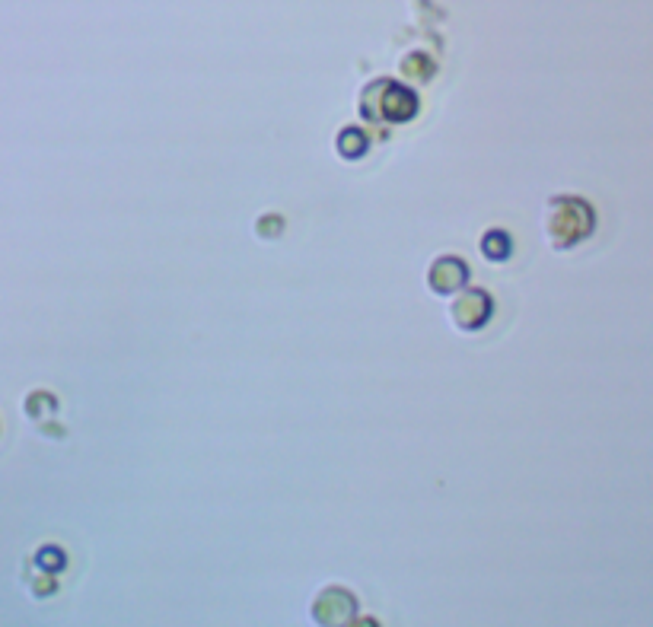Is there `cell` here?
Instances as JSON below:
<instances>
[{
  "mask_svg": "<svg viewBox=\"0 0 653 627\" xmlns=\"http://www.w3.org/2000/svg\"><path fill=\"white\" fill-rule=\"evenodd\" d=\"M596 226V214L587 198L555 195L545 204V236L555 249H574Z\"/></svg>",
  "mask_w": 653,
  "mask_h": 627,
  "instance_id": "obj_1",
  "label": "cell"
},
{
  "mask_svg": "<svg viewBox=\"0 0 653 627\" xmlns=\"http://www.w3.org/2000/svg\"><path fill=\"white\" fill-rule=\"evenodd\" d=\"M357 615V599L345 586H325L313 599V621L322 627H345Z\"/></svg>",
  "mask_w": 653,
  "mask_h": 627,
  "instance_id": "obj_2",
  "label": "cell"
},
{
  "mask_svg": "<svg viewBox=\"0 0 653 627\" xmlns=\"http://www.w3.org/2000/svg\"><path fill=\"white\" fill-rule=\"evenodd\" d=\"M491 312H494V303L485 290H466V293L456 296L450 316L462 332H478V328L491 319Z\"/></svg>",
  "mask_w": 653,
  "mask_h": 627,
  "instance_id": "obj_3",
  "label": "cell"
},
{
  "mask_svg": "<svg viewBox=\"0 0 653 627\" xmlns=\"http://www.w3.org/2000/svg\"><path fill=\"white\" fill-rule=\"evenodd\" d=\"M466 281H469V268H466V261L456 258V255L437 258L431 271H427V284H431L434 293H443V296L456 293Z\"/></svg>",
  "mask_w": 653,
  "mask_h": 627,
  "instance_id": "obj_4",
  "label": "cell"
},
{
  "mask_svg": "<svg viewBox=\"0 0 653 627\" xmlns=\"http://www.w3.org/2000/svg\"><path fill=\"white\" fill-rule=\"evenodd\" d=\"M383 90H386V96H380V109L370 112V115L383 118V121H408L418 112L415 93H408V90H402V86H392V83H383Z\"/></svg>",
  "mask_w": 653,
  "mask_h": 627,
  "instance_id": "obj_5",
  "label": "cell"
},
{
  "mask_svg": "<svg viewBox=\"0 0 653 627\" xmlns=\"http://www.w3.org/2000/svg\"><path fill=\"white\" fill-rule=\"evenodd\" d=\"M367 137L360 128H345L338 134V153L341 156H348V160H357V156H364L367 153Z\"/></svg>",
  "mask_w": 653,
  "mask_h": 627,
  "instance_id": "obj_6",
  "label": "cell"
},
{
  "mask_svg": "<svg viewBox=\"0 0 653 627\" xmlns=\"http://www.w3.org/2000/svg\"><path fill=\"white\" fill-rule=\"evenodd\" d=\"M481 252H485V258H491V261H504L510 255V236L504 230L485 233V239H481Z\"/></svg>",
  "mask_w": 653,
  "mask_h": 627,
  "instance_id": "obj_7",
  "label": "cell"
},
{
  "mask_svg": "<svg viewBox=\"0 0 653 627\" xmlns=\"http://www.w3.org/2000/svg\"><path fill=\"white\" fill-rule=\"evenodd\" d=\"M58 405H55V398H51L48 392H32L26 398V414L32 417V421H39L42 424V414H51Z\"/></svg>",
  "mask_w": 653,
  "mask_h": 627,
  "instance_id": "obj_8",
  "label": "cell"
},
{
  "mask_svg": "<svg viewBox=\"0 0 653 627\" xmlns=\"http://www.w3.org/2000/svg\"><path fill=\"white\" fill-rule=\"evenodd\" d=\"M281 230H284V220H281L278 214H265V217L259 220V236H262V239L278 236Z\"/></svg>",
  "mask_w": 653,
  "mask_h": 627,
  "instance_id": "obj_9",
  "label": "cell"
},
{
  "mask_svg": "<svg viewBox=\"0 0 653 627\" xmlns=\"http://www.w3.org/2000/svg\"><path fill=\"white\" fill-rule=\"evenodd\" d=\"M345 627H380V621L376 618H351Z\"/></svg>",
  "mask_w": 653,
  "mask_h": 627,
  "instance_id": "obj_10",
  "label": "cell"
}]
</instances>
